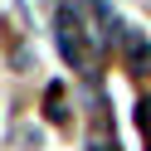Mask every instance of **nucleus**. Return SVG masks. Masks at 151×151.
<instances>
[{"label":"nucleus","instance_id":"f257e3e1","mask_svg":"<svg viewBox=\"0 0 151 151\" xmlns=\"http://www.w3.org/2000/svg\"><path fill=\"white\" fill-rule=\"evenodd\" d=\"M54 39H59V54H63L68 68H83V73H88L93 63H98V49H93L88 29H83V0H63V5H59Z\"/></svg>","mask_w":151,"mask_h":151},{"label":"nucleus","instance_id":"f03ea898","mask_svg":"<svg viewBox=\"0 0 151 151\" xmlns=\"http://www.w3.org/2000/svg\"><path fill=\"white\" fill-rule=\"evenodd\" d=\"M117 39H122V59H127V68L137 73V78H146V73H151V39H146V29L122 24Z\"/></svg>","mask_w":151,"mask_h":151},{"label":"nucleus","instance_id":"7ed1b4c3","mask_svg":"<svg viewBox=\"0 0 151 151\" xmlns=\"http://www.w3.org/2000/svg\"><path fill=\"white\" fill-rule=\"evenodd\" d=\"M44 117L54 127H68V93H63V83H49L44 88Z\"/></svg>","mask_w":151,"mask_h":151},{"label":"nucleus","instance_id":"20e7f679","mask_svg":"<svg viewBox=\"0 0 151 151\" xmlns=\"http://www.w3.org/2000/svg\"><path fill=\"white\" fill-rule=\"evenodd\" d=\"M93 151H117V141H112L107 132H102V137H98V146H93Z\"/></svg>","mask_w":151,"mask_h":151}]
</instances>
